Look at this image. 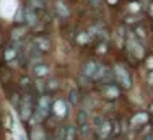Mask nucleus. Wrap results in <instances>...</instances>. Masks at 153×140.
Masks as SVG:
<instances>
[{"label":"nucleus","instance_id":"f257e3e1","mask_svg":"<svg viewBox=\"0 0 153 140\" xmlns=\"http://www.w3.org/2000/svg\"><path fill=\"white\" fill-rule=\"evenodd\" d=\"M52 101H54V98L47 93L39 95V96L36 98L34 116L38 117L39 121H46L51 117V114H52Z\"/></svg>","mask_w":153,"mask_h":140},{"label":"nucleus","instance_id":"f03ea898","mask_svg":"<svg viewBox=\"0 0 153 140\" xmlns=\"http://www.w3.org/2000/svg\"><path fill=\"white\" fill-rule=\"evenodd\" d=\"M34 106H36V98L33 93H25L21 95V101L18 104L16 111L20 114V119L23 122H28L34 116Z\"/></svg>","mask_w":153,"mask_h":140},{"label":"nucleus","instance_id":"7ed1b4c3","mask_svg":"<svg viewBox=\"0 0 153 140\" xmlns=\"http://www.w3.org/2000/svg\"><path fill=\"white\" fill-rule=\"evenodd\" d=\"M112 75H114V82L122 88V90H129L132 88V75H130V70L126 64L117 62L112 67Z\"/></svg>","mask_w":153,"mask_h":140},{"label":"nucleus","instance_id":"20e7f679","mask_svg":"<svg viewBox=\"0 0 153 140\" xmlns=\"http://www.w3.org/2000/svg\"><path fill=\"white\" fill-rule=\"evenodd\" d=\"M98 91H100V96L106 101H116L122 96V88L116 82L98 83Z\"/></svg>","mask_w":153,"mask_h":140},{"label":"nucleus","instance_id":"39448f33","mask_svg":"<svg viewBox=\"0 0 153 140\" xmlns=\"http://www.w3.org/2000/svg\"><path fill=\"white\" fill-rule=\"evenodd\" d=\"M33 42H34V46L38 47L42 54L51 52V51H52V47H54L52 38H51L49 34H46V33H39V34H36L34 39H33Z\"/></svg>","mask_w":153,"mask_h":140},{"label":"nucleus","instance_id":"423d86ee","mask_svg":"<svg viewBox=\"0 0 153 140\" xmlns=\"http://www.w3.org/2000/svg\"><path fill=\"white\" fill-rule=\"evenodd\" d=\"M30 33V28L26 25H13L12 29L8 33V38H10V42H23L25 38L28 36Z\"/></svg>","mask_w":153,"mask_h":140},{"label":"nucleus","instance_id":"0eeeda50","mask_svg":"<svg viewBox=\"0 0 153 140\" xmlns=\"http://www.w3.org/2000/svg\"><path fill=\"white\" fill-rule=\"evenodd\" d=\"M129 126L130 129H137V127H143L147 124H150V114L148 111H137L135 114H132V117L129 119Z\"/></svg>","mask_w":153,"mask_h":140},{"label":"nucleus","instance_id":"6e6552de","mask_svg":"<svg viewBox=\"0 0 153 140\" xmlns=\"http://www.w3.org/2000/svg\"><path fill=\"white\" fill-rule=\"evenodd\" d=\"M70 104L67 99H54L52 101V114L57 117H67L70 111Z\"/></svg>","mask_w":153,"mask_h":140},{"label":"nucleus","instance_id":"1a4fd4ad","mask_svg":"<svg viewBox=\"0 0 153 140\" xmlns=\"http://www.w3.org/2000/svg\"><path fill=\"white\" fill-rule=\"evenodd\" d=\"M38 23H39V13H38V10H34V8H31V7H25V25H26L30 29L33 28H36L38 26Z\"/></svg>","mask_w":153,"mask_h":140},{"label":"nucleus","instance_id":"9d476101","mask_svg":"<svg viewBox=\"0 0 153 140\" xmlns=\"http://www.w3.org/2000/svg\"><path fill=\"white\" fill-rule=\"evenodd\" d=\"M100 65L101 64L98 60H94V59H91V60H86L85 64L82 65V75H85V77H88V78L93 80V77H94V73L98 72Z\"/></svg>","mask_w":153,"mask_h":140},{"label":"nucleus","instance_id":"9b49d317","mask_svg":"<svg viewBox=\"0 0 153 140\" xmlns=\"http://www.w3.org/2000/svg\"><path fill=\"white\" fill-rule=\"evenodd\" d=\"M112 137V124L111 121H103V124H101V127L96 130V139L100 140H111Z\"/></svg>","mask_w":153,"mask_h":140},{"label":"nucleus","instance_id":"f8f14e48","mask_svg":"<svg viewBox=\"0 0 153 140\" xmlns=\"http://www.w3.org/2000/svg\"><path fill=\"white\" fill-rule=\"evenodd\" d=\"M2 56H3V60L5 62H16L18 60V49H16V46L15 44H5L3 46V52H2Z\"/></svg>","mask_w":153,"mask_h":140},{"label":"nucleus","instance_id":"ddd939ff","mask_svg":"<svg viewBox=\"0 0 153 140\" xmlns=\"http://www.w3.org/2000/svg\"><path fill=\"white\" fill-rule=\"evenodd\" d=\"M33 82H34V80H31V77L21 75L20 80H18V90H20V93L21 95L33 93Z\"/></svg>","mask_w":153,"mask_h":140},{"label":"nucleus","instance_id":"4468645a","mask_svg":"<svg viewBox=\"0 0 153 140\" xmlns=\"http://www.w3.org/2000/svg\"><path fill=\"white\" fill-rule=\"evenodd\" d=\"M33 70V75L36 77V78H44V77H47L51 73V67L47 64H44V62H41V64H36L31 67Z\"/></svg>","mask_w":153,"mask_h":140},{"label":"nucleus","instance_id":"2eb2a0df","mask_svg":"<svg viewBox=\"0 0 153 140\" xmlns=\"http://www.w3.org/2000/svg\"><path fill=\"white\" fill-rule=\"evenodd\" d=\"M88 124H91V119H90V114L86 109H78V112H76V127H83V126H88Z\"/></svg>","mask_w":153,"mask_h":140},{"label":"nucleus","instance_id":"dca6fc26","mask_svg":"<svg viewBox=\"0 0 153 140\" xmlns=\"http://www.w3.org/2000/svg\"><path fill=\"white\" fill-rule=\"evenodd\" d=\"M67 101L70 106H76V104L82 103V91H80V88H72V90L68 91Z\"/></svg>","mask_w":153,"mask_h":140},{"label":"nucleus","instance_id":"f3484780","mask_svg":"<svg viewBox=\"0 0 153 140\" xmlns=\"http://www.w3.org/2000/svg\"><path fill=\"white\" fill-rule=\"evenodd\" d=\"M54 8H56L57 16H60V18H68V16H70V10H68L67 3H65L64 0H57Z\"/></svg>","mask_w":153,"mask_h":140},{"label":"nucleus","instance_id":"a211bd4d","mask_svg":"<svg viewBox=\"0 0 153 140\" xmlns=\"http://www.w3.org/2000/svg\"><path fill=\"white\" fill-rule=\"evenodd\" d=\"M78 137V129L75 124H67L64 127V140H76Z\"/></svg>","mask_w":153,"mask_h":140},{"label":"nucleus","instance_id":"6ab92c4d","mask_svg":"<svg viewBox=\"0 0 153 140\" xmlns=\"http://www.w3.org/2000/svg\"><path fill=\"white\" fill-rule=\"evenodd\" d=\"M75 39H76V44H80V46H88V44L93 42V39L88 34V31H80Z\"/></svg>","mask_w":153,"mask_h":140},{"label":"nucleus","instance_id":"aec40b11","mask_svg":"<svg viewBox=\"0 0 153 140\" xmlns=\"http://www.w3.org/2000/svg\"><path fill=\"white\" fill-rule=\"evenodd\" d=\"M59 88H60V82L57 78H51V80H47V82H46V93L47 95L56 93Z\"/></svg>","mask_w":153,"mask_h":140},{"label":"nucleus","instance_id":"412c9836","mask_svg":"<svg viewBox=\"0 0 153 140\" xmlns=\"http://www.w3.org/2000/svg\"><path fill=\"white\" fill-rule=\"evenodd\" d=\"M33 90L39 95H44L46 93V80L44 78H36L34 82H33Z\"/></svg>","mask_w":153,"mask_h":140},{"label":"nucleus","instance_id":"4be33fe9","mask_svg":"<svg viewBox=\"0 0 153 140\" xmlns=\"http://www.w3.org/2000/svg\"><path fill=\"white\" fill-rule=\"evenodd\" d=\"M8 99H10V103L13 104V108L16 109L18 104H20V101H21V93H20V90H13L12 93H10Z\"/></svg>","mask_w":153,"mask_h":140},{"label":"nucleus","instance_id":"5701e85b","mask_svg":"<svg viewBox=\"0 0 153 140\" xmlns=\"http://www.w3.org/2000/svg\"><path fill=\"white\" fill-rule=\"evenodd\" d=\"M108 49H109L108 41H100V42H98V46L94 47V54H96V56H103V54L108 52Z\"/></svg>","mask_w":153,"mask_h":140},{"label":"nucleus","instance_id":"b1692460","mask_svg":"<svg viewBox=\"0 0 153 140\" xmlns=\"http://www.w3.org/2000/svg\"><path fill=\"white\" fill-rule=\"evenodd\" d=\"M26 5L31 7V8H34V10L46 8V2H44V0H26Z\"/></svg>","mask_w":153,"mask_h":140},{"label":"nucleus","instance_id":"393cba45","mask_svg":"<svg viewBox=\"0 0 153 140\" xmlns=\"http://www.w3.org/2000/svg\"><path fill=\"white\" fill-rule=\"evenodd\" d=\"M25 23V5H20L15 15V25H23Z\"/></svg>","mask_w":153,"mask_h":140},{"label":"nucleus","instance_id":"a878e982","mask_svg":"<svg viewBox=\"0 0 153 140\" xmlns=\"http://www.w3.org/2000/svg\"><path fill=\"white\" fill-rule=\"evenodd\" d=\"M31 140H47V135L44 134V130L41 127H38L31 132Z\"/></svg>","mask_w":153,"mask_h":140},{"label":"nucleus","instance_id":"bb28decb","mask_svg":"<svg viewBox=\"0 0 153 140\" xmlns=\"http://www.w3.org/2000/svg\"><path fill=\"white\" fill-rule=\"evenodd\" d=\"M145 67L148 69V72L153 70V56H147V59H145Z\"/></svg>","mask_w":153,"mask_h":140},{"label":"nucleus","instance_id":"cd10ccee","mask_svg":"<svg viewBox=\"0 0 153 140\" xmlns=\"http://www.w3.org/2000/svg\"><path fill=\"white\" fill-rule=\"evenodd\" d=\"M132 23H138V20H137L135 15H132V16H127V20H126V25H132Z\"/></svg>","mask_w":153,"mask_h":140},{"label":"nucleus","instance_id":"c85d7f7f","mask_svg":"<svg viewBox=\"0 0 153 140\" xmlns=\"http://www.w3.org/2000/svg\"><path fill=\"white\" fill-rule=\"evenodd\" d=\"M147 82L150 83V85H153V70H150V72H148V77H147Z\"/></svg>","mask_w":153,"mask_h":140},{"label":"nucleus","instance_id":"c756f323","mask_svg":"<svg viewBox=\"0 0 153 140\" xmlns=\"http://www.w3.org/2000/svg\"><path fill=\"white\" fill-rule=\"evenodd\" d=\"M147 12H148V15H150V16H153V2H150V5H148Z\"/></svg>","mask_w":153,"mask_h":140},{"label":"nucleus","instance_id":"7c9ffc66","mask_svg":"<svg viewBox=\"0 0 153 140\" xmlns=\"http://www.w3.org/2000/svg\"><path fill=\"white\" fill-rule=\"evenodd\" d=\"M119 0H106V3H109V5H116Z\"/></svg>","mask_w":153,"mask_h":140},{"label":"nucleus","instance_id":"2f4dec72","mask_svg":"<svg viewBox=\"0 0 153 140\" xmlns=\"http://www.w3.org/2000/svg\"><path fill=\"white\" fill-rule=\"evenodd\" d=\"M148 114H150V116H153V103L148 106Z\"/></svg>","mask_w":153,"mask_h":140},{"label":"nucleus","instance_id":"473e14b6","mask_svg":"<svg viewBox=\"0 0 153 140\" xmlns=\"http://www.w3.org/2000/svg\"><path fill=\"white\" fill-rule=\"evenodd\" d=\"M20 140H28L26 137H23V135H20Z\"/></svg>","mask_w":153,"mask_h":140},{"label":"nucleus","instance_id":"72a5a7b5","mask_svg":"<svg viewBox=\"0 0 153 140\" xmlns=\"http://www.w3.org/2000/svg\"><path fill=\"white\" fill-rule=\"evenodd\" d=\"M150 140H153V134H152V135H150Z\"/></svg>","mask_w":153,"mask_h":140},{"label":"nucleus","instance_id":"f704fd0d","mask_svg":"<svg viewBox=\"0 0 153 140\" xmlns=\"http://www.w3.org/2000/svg\"><path fill=\"white\" fill-rule=\"evenodd\" d=\"M152 134H153V124H152Z\"/></svg>","mask_w":153,"mask_h":140}]
</instances>
